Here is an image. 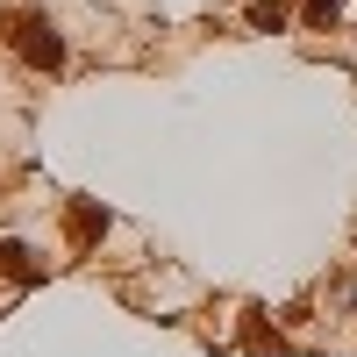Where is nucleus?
<instances>
[{
    "label": "nucleus",
    "instance_id": "f257e3e1",
    "mask_svg": "<svg viewBox=\"0 0 357 357\" xmlns=\"http://www.w3.org/2000/svg\"><path fill=\"white\" fill-rule=\"evenodd\" d=\"M22 57H29L36 72H57V65H65V36H57L43 15H29V22H22Z\"/></svg>",
    "mask_w": 357,
    "mask_h": 357
},
{
    "label": "nucleus",
    "instance_id": "f03ea898",
    "mask_svg": "<svg viewBox=\"0 0 357 357\" xmlns=\"http://www.w3.org/2000/svg\"><path fill=\"white\" fill-rule=\"evenodd\" d=\"M0 272H8L15 286H36L43 279V257L29 250V243H0Z\"/></svg>",
    "mask_w": 357,
    "mask_h": 357
},
{
    "label": "nucleus",
    "instance_id": "7ed1b4c3",
    "mask_svg": "<svg viewBox=\"0 0 357 357\" xmlns=\"http://www.w3.org/2000/svg\"><path fill=\"white\" fill-rule=\"evenodd\" d=\"M100 229H107V207H93V200H86V207H72V236H79V243H93Z\"/></svg>",
    "mask_w": 357,
    "mask_h": 357
},
{
    "label": "nucleus",
    "instance_id": "20e7f679",
    "mask_svg": "<svg viewBox=\"0 0 357 357\" xmlns=\"http://www.w3.org/2000/svg\"><path fill=\"white\" fill-rule=\"evenodd\" d=\"M343 15V0H307V29H329Z\"/></svg>",
    "mask_w": 357,
    "mask_h": 357
}]
</instances>
